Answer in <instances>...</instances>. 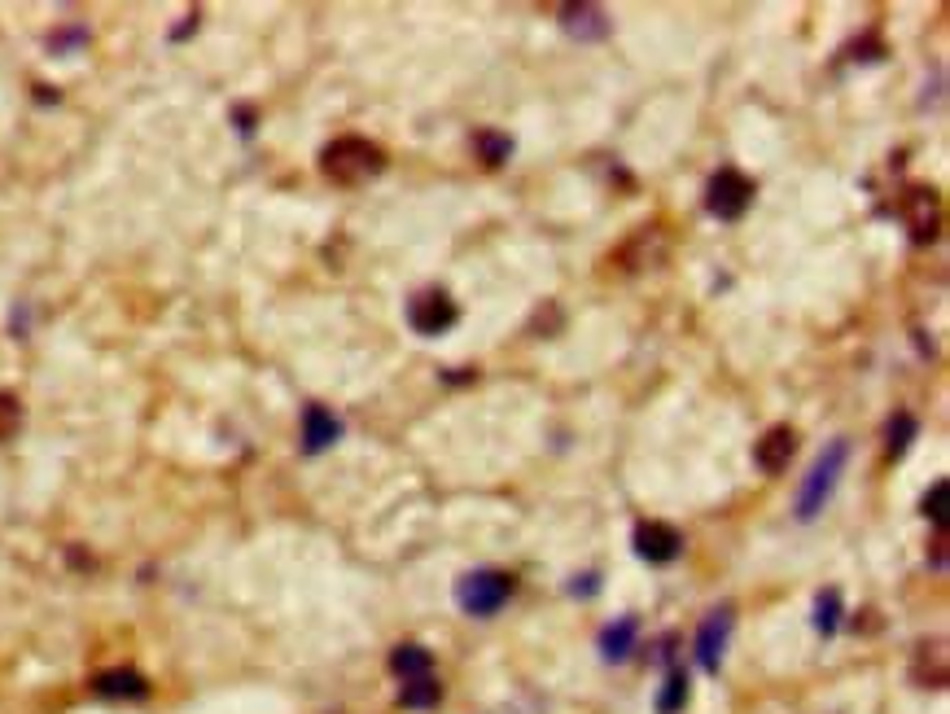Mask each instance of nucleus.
Segmentation results:
<instances>
[{
    "label": "nucleus",
    "instance_id": "nucleus-1",
    "mask_svg": "<svg viewBox=\"0 0 950 714\" xmlns=\"http://www.w3.org/2000/svg\"><path fill=\"white\" fill-rule=\"evenodd\" d=\"M381 167H385L381 145L364 141V136H337V141H328L324 154H320V171H324L333 185H364V180H372Z\"/></svg>",
    "mask_w": 950,
    "mask_h": 714
},
{
    "label": "nucleus",
    "instance_id": "nucleus-2",
    "mask_svg": "<svg viewBox=\"0 0 950 714\" xmlns=\"http://www.w3.org/2000/svg\"><path fill=\"white\" fill-rule=\"evenodd\" d=\"M846 460H850V443H846V438H832V443L824 447V456L811 465V473H806V482H802V491H797V517H802V522L819 517V509L832 500V491H837V482H841V473H846Z\"/></svg>",
    "mask_w": 950,
    "mask_h": 714
},
{
    "label": "nucleus",
    "instance_id": "nucleus-3",
    "mask_svg": "<svg viewBox=\"0 0 950 714\" xmlns=\"http://www.w3.org/2000/svg\"><path fill=\"white\" fill-rule=\"evenodd\" d=\"M508 596H513V574L504 570H473L456 583V605L473 618H491Z\"/></svg>",
    "mask_w": 950,
    "mask_h": 714
},
{
    "label": "nucleus",
    "instance_id": "nucleus-4",
    "mask_svg": "<svg viewBox=\"0 0 950 714\" xmlns=\"http://www.w3.org/2000/svg\"><path fill=\"white\" fill-rule=\"evenodd\" d=\"M749 202H753V180L740 176V171H731V167H723V171L705 185V207H709V215H718V220H740V215L749 211Z\"/></svg>",
    "mask_w": 950,
    "mask_h": 714
},
{
    "label": "nucleus",
    "instance_id": "nucleus-5",
    "mask_svg": "<svg viewBox=\"0 0 950 714\" xmlns=\"http://www.w3.org/2000/svg\"><path fill=\"white\" fill-rule=\"evenodd\" d=\"M456 321H460V308L451 303L447 290H421V294L407 303V325H412L416 334H425V338L447 334Z\"/></svg>",
    "mask_w": 950,
    "mask_h": 714
},
{
    "label": "nucleus",
    "instance_id": "nucleus-6",
    "mask_svg": "<svg viewBox=\"0 0 950 714\" xmlns=\"http://www.w3.org/2000/svg\"><path fill=\"white\" fill-rule=\"evenodd\" d=\"M635 553L648 566H670L683 553V535L670 522H639L635 526Z\"/></svg>",
    "mask_w": 950,
    "mask_h": 714
},
{
    "label": "nucleus",
    "instance_id": "nucleus-7",
    "mask_svg": "<svg viewBox=\"0 0 950 714\" xmlns=\"http://www.w3.org/2000/svg\"><path fill=\"white\" fill-rule=\"evenodd\" d=\"M903 220H907V228H912L916 242H929V237L938 233V224H942L938 193H934V189H907V198H903Z\"/></svg>",
    "mask_w": 950,
    "mask_h": 714
},
{
    "label": "nucleus",
    "instance_id": "nucleus-8",
    "mask_svg": "<svg viewBox=\"0 0 950 714\" xmlns=\"http://www.w3.org/2000/svg\"><path fill=\"white\" fill-rule=\"evenodd\" d=\"M727 636H731V610H714L701 632H696V662L705 671H718L723 667V654H727Z\"/></svg>",
    "mask_w": 950,
    "mask_h": 714
},
{
    "label": "nucleus",
    "instance_id": "nucleus-9",
    "mask_svg": "<svg viewBox=\"0 0 950 714\" xmlns=\"http://www.w3.org/2000/svg\"><path fill=\"white\" fill-rule=\"evenodd\" d=\"M793 456H797V434L789 425H771L753 447V460L762 473H784Z\"/></svg>",
    "mask_w": 950,
    "mask_h": 714
},
{
    "label": "nucleus",
    "instance_id": "nucleus-10",
    "mask_svg": "<svg viewBox=\"0 0 950 714\" xmlns=\"http://www.w3.org/2000/svg\"><path fill=\"white\" fill-rule=\"evenodd\" d=\"M92 693L105 698V702H141V698H149V680L141 671L119 667V671H101L92 680Z\"/></svg>",
    "mask_w": 950,
    "mask_h": 714
},
{
    "label": "nucleus",
    "instance_id": "nucleus-11",
    "mask_svg": "<svg viewBox=\"0 0 950 714\" xmlns=\"http://www.w3.org/2000/svg\"><path fill=\"white\" fill-rule=\"evenodd\" d=\"M342 438V421L328 412V408H320L312 403L308 412H303V451H324V447H333Z\"/></svg>",
    "mask_w": 950,
    "mask_h": 714
},
{
    "label": "nucleus",
    "instance_id": "nucleus-12",
    "mask_svg": "<svg viewBox=\"0 0 950 714\" xmlns=\"http://www.w3.org/2000/svg\"><path fill=\"white\" fill-rule=\"evenodd\" d=\"M635 636H639V623H635L632 614L618 618V623H610V627L601 632V654H605V662H623V658H632Z\"/></svg>",
    "mask_w": 950,
    "mask_h": 714
},
{
    "label": "nucleus",
    "instance_id": "nucleus-13",
    "mask_svg": "<svg viewBox=\"0 0 950 714\" xmlns=\"http://www.w3.org/2000/svg\"><path fill=\"white\" fill-rule=\"evenodd\" d=\"M390 671L407 684V680L434 676V658H429V649H421V645H399V649L390 654Z\"/></svg>",
    "mask_w": 950,
    "mask_h": 714
},
{
    "label": "nucleus",
    "instance_id": "nucleus-14",
    "mask_svg": "<svg viewBox=\"0 0 950 714\" xmlns=\"http://www.w3.org/2000/svg\"><path fill=\"white\" fill-rule=\"evenodd\" d=\"M561 22H566L574 35H583V40H596V35L610 31L605 9H596V4H570V9H561Z\"/></svg>",
    "mask_w": 950,
    "mask_h": 714
},
{
    "label": "nucleus",
    "instance_id": "nucleus-15",
    "mask_svg": "<svg viewBox=\"0 0 950 714\" xmlns=\"http://www.w3.org/2000/svg\"><path fill=\"white\" fill-rule=\"evenodd\" d=\"M916 680L925 689H942L947 684V645L942 640L920 645V654H916Z\"/></svg>",
    "mask_w": 950,
    "mask_h": 714
},
{
    "label": "nucleus",
    "instance_id": "nucleus-16",
    "mask_svg": "<svg viewBox=\"0 0 950 714\" xmlns=\"http://www.w3.org/2000/svg\"><path fill=\"white\" fill-rule=\"evenodd\" d=\"M438 698H443V684H438L434 676L407 680V684H403V693H399V702H403L407 711H429V706H438Z\"/></svg>",
    "mask_w": 950,
    "mask_h": 714
},
{
    "label": "nucleus",
    "instance_id": "nucleus-17",
    "mask_svg": "<svg viewBox=\"0 0 950 714\" xmlns=\"http://www.w3.org/2000/svg\"><path fill=\"white\" fill-rule=\"evenodd\" d=\"M916 416L912 412H894L890 416V425H885V447H890V456H903L907 447H912V438H916Z\"/></svg>",
    "mask_w": 950,
    "mask_h": 714
},
{
    "label": "nucleus",
    "instance_id": "nucleus-18",
    "mask_svg": "<svg viewBox=\"0 0 950 714\" xmlns=\"http://www.w3.org/2000/svg\"><path fill=\"white\" fill-rule=\"evenodd\" d=\"M473 145H478L482 163H491V167L508 163V154H513V136H504V132H478Z\"/></svg>",
    "mask_w": 950,
    "mask_h": 714
},
{
    "label": "nucleus",
    "instance_id": "nucleus-19",
    "mask_svg": "<svg viewBox=\"0 0 950 714\" xmlns=\"http://www.w3.org/2000/svg\"><path fill=\"white\" fill-rule=\"evenodd\" d=\"M837 623H841V596H837V588H828V592L815 601V627H819L824 636H832Z\"/></svg>",
    "mask_w": 950,
    "mask_h": 714
},
{
    "label": "nucleus",
    "instance_id": "nucleus-20",
    "mask_svg": "<svg viewBox=\"0 0 950 714\" xmlns=\"http://www.w3.org/2000/svg\"><path fill=\"white\" fill-rule=\"evenodd\" d=\"M683 702H688V676H683V671H670V676H666V689H661V702H657V711L674 714V711H683Z\"/></svg>",
    "mask_w": 950,
    "mask_h": 714
},
{
    "label": "nucleus",
    "instance_id": "nucleus-21",
    "mask_svg": "<svg viewBox=\"0 0 950 714\" xmlns=\"http://www.w3.org/2000/svg\"><path fill=\"white\" fill-rule=\"evenodd\" d=\"M18 425H22V399L13 390H0V443L13 438Z\"/></svg>",
    "mask_w": 950,
    "mask_h": 714
},
{
    "label": "nucleus",
    "instance_id": "nucleus-22",
    "mask_svg": "<svg viewBox=\"0 0 950 714\" xmlns=\"http://www.w3.org/2000/svg\"><path fill=\"white\" fill-rule=\"evenodd\" d=\"M947 491H950L947 482H934L929 495H925V513H929L938 526H942V517H947Z\"/></svg>",
    "mask_w": 950,
    "mask_h": 714
},
{
    "label": "nucleus",
    "instance_id": "nucleus-23",
    "mask_svg": "<svg viewBox=\"0 0 950 714\" xmlns=\"http://www.w3.org/2000/svg\"><path fill=\"white\" fill-rule=\"evenodd\" d=\"M934 566H947V531H938L934 539Z\"/></svg>",
    "mask_w": 950,
    "mask_h": 714
}]
</instances>
